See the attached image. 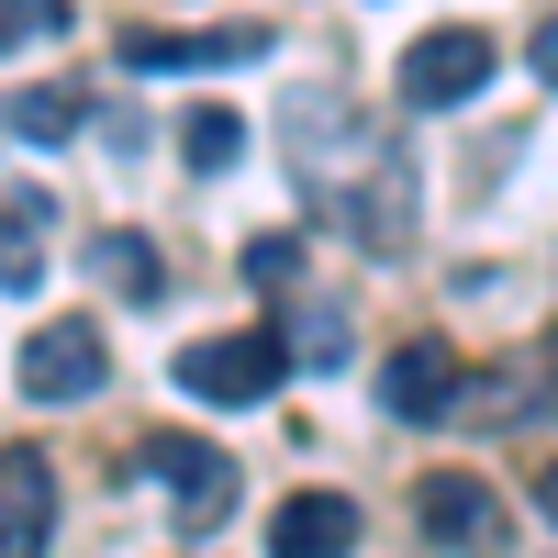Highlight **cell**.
<instances>
[{"mask_svg": "<svg viewBox=\"0 0 558 558\" xmlns=\"http://www.w3.org/2000/svg\"><path fill=\"white\" fill-rule=\"evenodd\" d=\"M279 157H291L302 202L336 223V235H357L368 257H402L413 246V157L391 123H368L347 89H302L291 123H279Z\"/></svg>", "mask_w": 558, "mask_h": 558, "instance_id": "6da1fadb", "label": "cell"}, {"mask_svg": "<svg viewBox=\"0 0 558 558\" xmlns=\"http://www.w3.org/2000/svg\"><path fill=\"white\" fill-rule=\"evenodd\" d=\"M279 380H291V347H279L268 324H246V336H191V347H179V391H191V402H223V413H235V402H268Z\"/></svg>", "mask_w": 558, "mask_h": 558, "instance_id": "7a4b0ae2", "label": "cell"}, {"mask_svg": "<svg viewBox=\"0 0 558 558\" xmlns=\"http://www.w3.org/2000/svg\"><path fill=\"white\" fill-rule=\"evenodd\" d=\"M112 380V347H101V324L89 313H57V324H34L23 336V391L34 402H89Z\"/></svg>", "mask_w": 558, "mask_h": 558, "instance_id": "3957f363", "label": "cell"}, {"mask_svg": "<svg viewBox=\"0 0 558 558\" xmlns=\"http://www.w3.org/2000/svg\"><path fill=\"white\" fill-rule=\"evenodd\" d=\"M492 57H502V45H492V34H470V23H447V34H413V45H402V101H413V112H447V101H470V89L492 78Z\"/></svg>", "mask_w": 558, "mask_h": 558, "instance_id": "277c9868", "label": "cell"}, {"mask_svg": "<svg viewBox=\"0 0 558 558\" xmlns=\"http://www.w3.org/2000/svg\"><path fill=\"white\" fill-rule=\"evenodd\" d=\"M458 391H470V357H458L447 336H413V347H391V368H380V402L402 413V425H447Z\"/></svg>", "mask_w": 558, "mask_h": 558, "instance_id": "5b68a950", "label": "cell"}, {"mask_svg": "<svg viewBox=\"0 0 558 558\" xmlns=\"http://www.w3.org/2000/svg\"><path fill=\"white\" fill-rule=\"evenodd\" d=\"M146 470L179 492V525H191V536H213L223 514H235V458H223V447H191V436H157L146 447Z\"/></svg>", "mask_w": 558, "mask_h": 558, "instance_id": "8992f818", "label": "cell"}, {"mask_svg": "<svg viewBox=\"0 0 558 558\" xmlns=\"http://www.w3.org/2000/svg\"><path fill=\"white\" fill-rule=\"evenodd\" d=\"M413 514H425V536L458 547V558H492V547H502V502H492L470 470H436L425 492H413Z\"/></svg>", "mask_w": 558, "mask_h": 558, "instance_id": "52a82bcc", "label": "cell"}, {"mask_svg": "<svg viewBox=\"0 0 558 558\" xmlns=\"http://www.w3.org/2000/svg\"><path fill=\"white\" fill-rule=\"evenodd\" d=\"M57 536V470H45V447H12L0 458V558H45Z\"/></svg>", "mask_w": 558, "mask_h": 558, "instance_id": "ba28073f", "label": "cell"}, {"mask_svg": "<svg viewBox=\"0 0 558 558\" xmlns=\"http://www.w3.org/2000/svg\"><path fill=\"white\" fill-rule=\"evenodd\" d=\"M268 57V34H246V23H213V34H123V68H146V78H191V68H257Z\"/></svg>", "mask_w": 558, "mask_h": 558, "instance_id": "9c48e42d", "label": "cell"}, {"mask_svg": "<svg viewBox=\"0 0 558 558\" xmlns=\"http://www.w3.org/2000/svg\"><path fill=\"white\" fill-rule=\"evenodd\" d=\"M357 547V502L347 492H291L268 514V558H347Z\"/></svg>", "mask_w": 558, "mask_h": 558, "instance_id": "30bf717a", "label": "cell"}, {"mask_svg": "<svg viewBox=\"0 0 558 558\" xmlns=\"http://www.w3.org/2000/svg\"><path fill=\"white\" fill-rule=\"evenodd\" d=\"M78 89H57V78H45V89H12V101H0V123H12L23 134V146H68V134H78Z\"/></svg>", "mask_w": 558, "mask_h": 558, "instance_id": "8fae6325", "label": "cell"}, {"mask_svg": "<svg viewBox=\"0 0 558 558\" xmlns=\"http://www.w3.org/2000/svg\"><path fill=\"white\" fill-rule=\"evenodd\" d=\"M89 268H101L123 302H157V246L146 235H89Z\"/></svg>", "mask_w": 558, "mask_h": 558, "instance_id": "7c38bea8", "label": "cell"}, {"mask_svg": "<svg viewBox=\"0 0 558 558\" xmlns=\"http://www.w3.org/2000/svg\"><path fill=\"white\" fill-rule=\"evenodd\" d=\"M34 223H45V202H0V291H34V268H45Z\"/></svg>", "mask_w": 558, "mask_h": 558, "instance_id": "4fadbf2b", "label": "cell"}, {"mask_svg": "<svg viewBox=\"0 0 558 558\" xmlns=\"http://www.w3.org/2000/svg\"><path fill=\"white\" fill-rule=\"evenodd\" d=\"M179 123H191V168H235V157H246V112L202 101V112H179Z\"/></svg>", "mask_w": 558, "mask_h": 558, "instance_id": "5bb4252c", "label": "cell"}, {"mask_svg": "<svg viewBox=\"0 0 558 558\" xmlns=\"http://www.w3.org/2000/svg\"><path fill=\"white\" fill-rule=\"evenodd\" d=\"M279 347H291L302 368H336V357H347V313H336V302H302V324H291Z\"/></svg>", "mask_w": 558, "mask_h": 558, "instance_id": "9a60e30c", "label": "cell"}, {"mask_svg": "<svg viewBox=\"0 0 558 558\" xmlns=\"http://www.w3.org/2000/svg\"><path fill=\"white\" fill-rule=\"evenodd\" d=\"M246 279H257V291H291V279H302V235H257L246 246Z\"/></svg>", "mask_w": 558, "mask_h": 558, "instance_id": "2e32d148", "label": "cell"}, {"mask_svg": "<svg viewBox=\"0 0 558 558\" xmlns=\"http://www.w3.org/2000/svg\"><path fill=\"white\" fill-rule=\"evenodd\" d=\"M34 34H68V0H0V45H34Z\"/></svg>", "mask_w": 558, "mask_h": 558, "instance_id": "e0dca14e", "label": "cell"}, {"mask_svg": "<svg viewBox=\"0 0 558 558\" xmlns=\"http://www.w3.org/2000/svg\"><path fill=\"white\" fill-rule=\"evenodd\" d=\"M536 78L558 89V23H536Z\"/></svg>", "mask_w": 558, "mask_h": 558, "instance_id": "ac0fdd59", "label": "cell"}, {"mask_svg": "<svg viewBox=\"0 0 558 558\" xmlns=\"http://www.w3.org/2000/svg\"><path fill=\"white\" fill-rule=\"evenodd\" d=\"M536 514H558V470H547V481H536Z\"/></svg>", "mask_w": 558, "mask_h": 558, "instance_id": "d6986e66", "label": "cell"}]
</instances>
